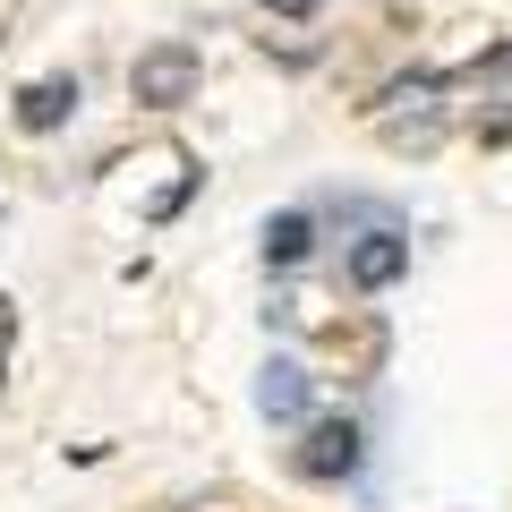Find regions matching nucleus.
<instances>
[{
    "label": "nucleus",
    "instance_id": "nucleus-1",
    "mask_svg": "<svg viewBox=\"0 0 512 512\" xmlns=\"http://www.w3.org/2000/svg\"><path fill=\"white\" fill-rule=\"evenodd\" d=\"M367 453H376V427L359 410H316L291 444V478H308V487H359Z\"/></svg>",
    "mask_w": 512,
    "mask_h": 512
},
{
    "label": "nucleus",
    "instance_id": "nucleus-2",
    "mask_svg": "<svg viewBox=\"0 0 512 512\" xmlns=\"http://www.w3.org/2000/svg\"><path fill=\"white\" fill-rule=\"evenodd\" d=\"M410 265H419V239H410L402 214H367L359 231H342V291H350V299L402 291Z\"/></svg>",
    "mask_w": 512,
    "mask_h": 512
},
{
    "label": "nucleus",
    "instance_id": "nucleus-3",
    "mask_svg": "<svg viewBox=\"0 0 512 512\" xmlns=\"http://www.w3.org/2000/svg\"><path fill=\"white\" fill-rule=\"evenodd\" d=\"M197 86H205V52L188 35H163L128 60V103L137 111H180V103H197Z\"/></svg>",
    "mask_w": 512,
    "mask_h": 512
},
{
    "label": "nucleus",
    "instance_id": "nucleus-4",
    "mask_svg": "<svg viewBox=\"0 0 512 512\" xmlns=\"http://www.w3.org/2000/svg\"><path fill=\"white\" fill-rule=\"evenodd\" d=\"M316 256H325V214L316 205H274V214L256 222V265H265V282L308 274Z\"/></svg>",
    "mask_w": 512,
    "mask_h": 512
},
{
    "label": "nucleus",
    "instance_id": "nucleus-5",
    "mask_svg": "<svg viewBox=\"0 0 512 512\" xmlns=\"http://www.w3.org/2000/svg\"><path fill=\"white\" fill-rule=\"evenodd\" d=\"M256 419L265 427H308L316 419V367L299 350H274L256 367Z\"/></svg>",
    "mask_w": 512,
    "mask_h": 512
},
{
    "label": "nucleus",
    "instance_id": "nucleus-6",
    "mask_svg": "<svg viewBox=\"0 0 512 512\" xmlns=\"http://www.w3.org/2000/svg\"><path fill=\"white\" fill-rule=\"evenodd\" d=\"M77 103H86V77L52 69V77H26V86H18V111H9V120H18L26 137H52V128L77 120Z\"/></svg>",
    "mask_w": 512,
    "mask_h": 512
},
{
    "label": "nucleus",
    "instance_id": "nucleus-7",
    "mask_svg": "<svg viewBox=\"0 0 512 512\" xmlns=\"http://www.w3.org/2000/svg\"><path fill=\"white\" fill-rule=\"evenodd\" d=\"M487 77H512V43H487L470 69H453V86H487Z\"/></svg>",
    "mask_w": 512,
    "mask_h": 512
},
{
    "label": "nucleus",
    "instance_id": "nucleus-8",
    "mask_svg": "<svg viewBox=\"0 0 512 512\" xmlns=\"http://www.w3.org/2000/svg\"><path fill=\"white\" fill-rule=\"evenodd\" d=\"M478 146H512V111H495V120H478Z\"/></svg>",
    "mask_w": 512,
    "mask_h": 512
},
{
    "label": "nucleus",
    "instance_id": "nucleus-9",
    "mask_svg": "<svg viewBox=\"0 0 512 512\" xmlns=\"http://www.w3.org/2000/svg\"><path fill=\"white\" fill-rule=\"evenodd\" d=\"M256 9H274V18H316L325 0H256Z\"/></svg>",
    "mask_w": 512,
    "mask_h": 512
}]
</instances>
